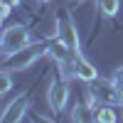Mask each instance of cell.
<instances>
[{
    "mask_svg": "<svg viewBox=\"0 0 123 123\" xmlns=\"http://www.w3.org/2000/svg\"><path fill=\"white\" fill-rule=\"evenodd\" d=\"M47 52V47H42V44H27L25 49H20V52H15V54H10V57H5V62H3V71H12V69H25V67H30L35 59H39Z\"/></svg>",
    "mask_w": 123,
    "mask_h": 123,
    "instance_id": "6da1fadb",
    "label": "cell"
},
{
    "mask_svg": "<svg viewBox=\"0 0 123 123\" xmlns=\"http://www.w3.org/2000/svg\"><path fill=\"white\" fill-rule=\"evenodd\" d=\"M27 44H30V30L27 27L12 25V27H7L3 32V52H5V57L20 52V49H25Z\"/></svg>",
    "mask_w": 123,
    "mask_h": 123,
    "instance_id": "7a4b0ae2",
    "label": "cell"
},
{
    "mask_svg": "<svg viewBox=\"0 0 123 123\" xmlns=\"http://www.w3.org/2000/svg\"><path fill=\"white\" fill-rule=\"evenodd\" d=\"M91 89L89 94L94 96V98H98L101 104H123V91L118 89V84L113 79H96V81H91Z\"/></svg>",
    "mask_w": 123,
    "mask_h": 123,
    "instance_id": "3957f363",
    "label": "cell"
},
{
    "mask_svg": "<svg viewBox=\"0 0 123 123\" xmlns=\"http://www.w3.org/2000/svg\"><path fill=\"white\" fill-rule=\"evenodd\" d=\"M67 98H69V86L64 79H54L49 84V91H47V101H49V108L52 111H62L67 106Z\"/></svg>",
    "mask_w": 123,
    "mask_h": 123,
    "instance_id": "277c9868",
    "label": "cell"
},
{
    "mask_svg": "<svg viewBox=\"0 0 123 123\" xmlns=\"http://www.w3.org/2000/svg\"><path fill=\"white\" fill-rule=\"evenodd\" d=\"M74 64H76V76H79L81 81L91 84V81H96V79H98V71H96V67L91 64V62H86L84 57H79V54H76Z\"/></svg>",
    "mask_w": 123,
    "mask_h": 123,
    "instance_id": "5b68a950",
    "label": "cell"
},
{
    "mask_svg": "<svg viewBox=\"0 0 123 123\" xmlns=\"http://www.w3.org/2000/svg\"><path fill=\"white\" fill-rule=\"evenodd\" d=\"M25 111H27V98L12 101V104L5 108V113H3V123H17L20 118L25 116Z\"/></svg>",
    "mask_w": 123,
    "mask_h": 123,
    "instance_id": "8992f818",
    "label": "cell"
},
{
    "mask_svg": "<svg viewBox=\"0 0 123 123\" xmlns=\"http://www.w3.org/2000/svg\"><path fill=\"white\" fill-rule=\"evenodd\" d=\"M94 116H96V123H118L121 113L113 108V104H101L94 108Z\"/></svg>",
    "mask_w": 123,
    "mask_h": 123,
    "instance_id": "52a82bcc",
    "label": "cell"
},
{
    "mask_svg": "<svg viewBox=\"0 0 123 123\" xmlns=\"http://www.w3.org/2000/svg\"><path fill=\"white\" fill-rule=\"evenodd\" d=\"M71 123H96L94 108L89 104H76L74 111H71Z\"/></svg>",
    "mask_w": 123,
    "mask_h": 123,
    "instance_id": "ba28073f",
    "label": "cell"
},
{
    "mask_svg": "<svg viewBox=\"0 0 123 123\" xmlns=\"http://www.w3.org/2000/svg\"><path fill=\"white\" fill-rule=\"evenodd\" d=\"M62 39L71 47V52H74V54L79 52V37H76V30H74V25H71V22L64 25V35H62Z\"/></svg>",
    "mask_w": 123,
    "mask_h": 123,
    "instance_id": "9c48e42d",
    "label": "cell"
},
{
    "mask_svg": "<svg viewBox=\"0 0 123 123\" xmlns=\"http://www.w3.org/2000/svg\"><path fill=\"white\" fill-rule=\"evenodd\" d=\"M98 7L106 17H113L118 12V7H121V0H98Z\"/></svg>",
    "mask_w": 123,
    "mask_h": 123,
    "instance_id": "30bf717a",
    "label": "cell"
},
{
    "mask_svg": "<svg viewBox=\"0 0 123 123\" xmlns=\"http://www.w3.org/2000/svg\"><path fill=\"white\" fill-rule=\"evenodd\" d=\"M10 86H12V81H10V71H3V74H0V96H5L7 91H10Z\"/></svg>",
    "mask_w": 123,
    "mask_h": 123,
    "instance_id": "8fae6325",
    "label": "cell"
},
{
    "mask_svg": "<svg viewBox=\"0 0 123 123\" xmlns=\"http://www.w3.org/2000/svg\"><path fill=\"white\" fill-rule=\"evenodd\" d=\"M113 81L118 84V89L123 91V67H121V69H116V74H113Z\"/></svg>",
    "mask_w": 123,
    "mask_h": 123,
    "instance_id": "7c38bea8",
    "label": "cell"
},
{
    "mask_svg": "<svg viewBox=\"0 0 123 123\" xmlns=\"http://www.w3.org/2000/svg\"><path fill=\"white\" fill-rule=\"evenodd\" d=\"M10 10H12V5H7V3H3V7H0V17H10Z\"/></svg>",
    "mask_w": 123,
    "mask_h": 123,
    "instance_id": "4fadbf2b",
    "label": "cell"
},
{
    "mask_svg": "<svg viewBox=\"0 0 123 123\" xmlns=\"http://www.w3.org/2000/svg\"><path fill=\"white\" fill-rule=\"evenodd\" d=\"M32 123H54V121H52V118H44V116H35Z\"/></svg>",
    "mask_w": 123,
    "mask_h": 123,
    "instance_id": "5bb4252c",
    "label": "cell"
},
{
    "mask_svg": "<svg viewBox=\"0 0 123 123\" xmlns=\"http://www.w3.org/2000/svg\"><path fill=\"white\" fill-rule=\"evenodd\" d=\"M3 3H7V5H12V7H15V5H20V0H3Z\"/></svg>",
    "mask_w": 123,
    "mask_h": 123,
    "instance_id": "9a60e30c",
    "label": "cell"
},
{
    "mask_svg": "<svg viewBox=\"0 0 123 123\" xmlns=\"http://www.w3.org/2000/svg\"><path fill=\"white\" fill-rule=\"evenodd\" d=\"M39 3H49V0H39Z\"/></svg>",
    "mask_w": 123,
    "mask_h": 123,
    "instance_id": "2e32d148",
    "label": "cell"
},
{
    "mask_svg": "<svg viewBox=\"0 0 123 123\" xmlns=\"http://www.w3.org/2000/svg\"><path fill=\"white\" fill-rule=\"evenodd\" d=\"M118 123H123V118H118Z\"/></svg>",
    "mask_w": 123,
    "mask_h": 123,
    "instance_id": "e0dca14e",
    "label": "cell"
}]
</instances>
